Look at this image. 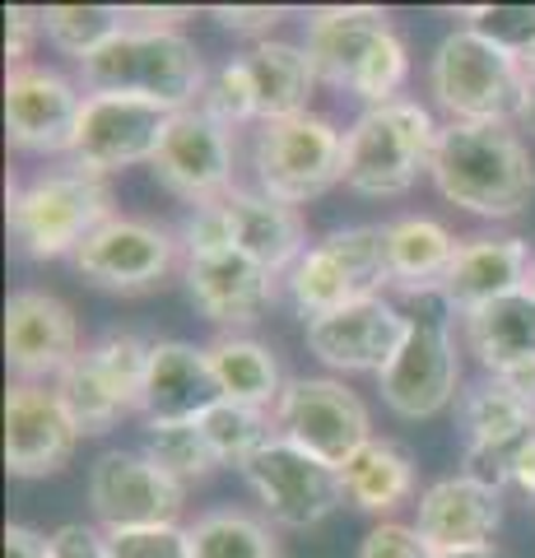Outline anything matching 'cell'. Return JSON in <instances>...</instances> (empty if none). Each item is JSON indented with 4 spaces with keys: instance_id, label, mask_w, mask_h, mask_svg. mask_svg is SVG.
Instances as JSON below:
<instances>
[{
    "instance_id": "ffe728a7",
    "label": "cell",
    "mask_w": 535,
    "mask_h": 558,
    "mask_svg": "<svg viewBox=\"0 0 535 558\" xmlns=\"http://www.w3.org/2000/svg\"><path fill=\"white\" fill-rule=\"evenodd\" d=\"M80 428L38 381H10L5 391V470L14 480H47L71 465Z\"/></svg>"
},
{
    "instance_id": "5b68a950",
    "label": "cell",
    "mask_w": 535,
    "mask_h": 558,
    "mask_svg": "<svg viewBox=\"0 0 535 558\" xmlns=\"http://www.w3.org/2000/svg\"><path fill=\"white\" fill-rule=\"evenodd\" d=\"M438 121L420 98L364 108L344 131V186L364 201H391L420 182L438 149Z\"/></svg>"
},
{
    "instance_id": "d6a6232c",
    "label": "cell",
    "mask_w": 535,
    "mask_h": 558,
    "mask_svg": "<svg viewBox=\"0 0 535 558\" xmlns=\"http://www.w3.org/2000/svg\"><path fill=\"white\" fill-rule=\"evenodd\" d=\"M200 428H205V442H210L215 461L229 465V470H247L275 438H280L270 410L238 405V400H219L210 414H200Z\"/></svg>"
},
{
    "instance_id": "60d3db41",
    "label": "cell",
    "mask_w": 535,
    "mask_h": 558,
    "mask_svg": "<svg viewBox=\"0 0 535 558\" xmlns=\"http://www.w3.org/2000/svg\"><path fill=\"white\" fill-rule=\"evenodd\" d=\"M354 558H434V549H428L424 535L405 526V521H377V526L358 539Z\"/></svg>"
},
{
    "instance_id": "2e32d148",
    "label": "cell",
    "mask_w": 535,
    "mask_h": 558,
    "mask_svg": "<svg viewBox=\"0 0 535 558\" xmlns=\"http://www.w3.org/2000/svg\"><path fill=\"white\" fill-rule=\"evenodd\" d=\"M84 98L80 84L71 75L51 65H14L5 75V131L10 145L24 154H47L71 159L75 135H80V117H84Z\"/></svg>"
},
{
    "instance_id": "f6af8a7d",
    "label": "cell",
    "mask_w": 535,
    "mask_h": 558,
    "mask_svg": "<svg viewBox=\"0 0 535 558\" xmlns=\"http://www.w3.org/2000/svg\"><path fill=\"white\" fill-rule=\"evenodd\" d=\"M5 558H57V554H51V535L10 521L5 526Z\"/></svg>"
},
{
    "instance_id": "7dc6e473",
    "label": "cell",
    "mask_w": 535,
    "mask_h": 558,
    "mask_svg": "<svg viewBox=\"0 0 535 558\" xmlns=\"http://www.w3.org/2000/svg\"><path fill=\"white\" fill-rule=\"evenodd\" d=\"M512 488L535 502V433L522 442V451H516V461H512Z\"/></svg>"
},
{
    "instance_id": "ee69618b",
    "label": "cell",
    "mask_w": 535,
    "mask_h": 558,
    "mask_svg": "<svg viewBox=\"0 0 535 558\" xmlns=\"http://www.w3.org/2000/svg\"><path fill=\"white\" fill-rule=\"evenodd\" d=\"M51 554L57 558H112L108 535L84 526V521H65V526L51 535Z\"/></svg>"
},
{
    "instance_id": "4dcf8cb0",
    "label": "cell",
    "mask_w": 535,
    "mask_h": 558,
    "mask_svg": "<svg viewBox=\"0 0 535 558\" xmlns=\"http://www.w3.org/2000/svg\"><path fill=\"white\" fill-rule=\"evenodd\" d=\"M192 558H280V539L266 517L243 508H210L192 526Z\"/></svg>"
},
{
    "instance_id": "6da1fadb",
    "label": "cell",
    "mask_w": 535,
    "mask_h": 558,
    "mask_svg": "<svg viewBox=\"0 0 535 558\" xmlns=\"http://www.w3.org/2000/svg\"><path fill=\"white\" fill-rule=\"evenodd\" d=\"M428 178L442 201L494 223L526 215L535 201V159L512 126L442 121Z\"/></svg>"
},
{
    "instance_id": "4fadbf2b",
    "label": "cell",
    "mask_w": 535,
    "mask_h": 558,
    "mask_svg": "<svg viewBox=\"0 0 535 558\" xmlns=\"http://www.w3.org/2000/svg\"><path fill=\"white\" fill-rule=\"evenodd\" d=\"M243 480H247L262 517L284 531H317L336 508H344L340 470L307 457L303 447H293L284 438H275L262 457L243 470Z\"/></svg>"
},
{
    "instance_id": "ac0fdd59",
    "label": "cell",
    "mask_w": 535,
    "mask_h": 558,
    "mask_svg": "<svg viewBox=\"0 0 535 558\" xmlns=\"http://www.w3.org/2000/svg\"><path fill=\"white\" fill-rule=\"evenodd\" d=\"M84 354L80 317L47 289H20L5 303V359L14 381L51 387Z\"/></svg>"
},
{
    "instance_id": "1f68e13d",
    "label": "cell",
    "mask_w": 535,
    "mask_h": 558,
    "mask_svg": "<svg viewBox=\"0 0 535 558\" xmlns=\"http://www.w3.org/2000/svg\"><path fill=\"white\" fill-rule=\"evenodd\" d=\"M51 391H57L71 424L80 428V438H102V433H112L131 414L126 400L112 391V381L98 373V363L89 354H80L71 368L51 381Z\"/></svg>"
},
{
    "instance_id": "44dd1931",
    "label": "cell",
    "mask_w": 535,
    "mask_h": 558,
    "mask_svg": "<svg viewBox=\"0 0 535 558\" xmlns=\"http://www.w3.org/2000/svg\"><path fill=\"white\" fill-rule=\"evenodd\" d=\"M182 284H186L192 307L205 322L223 326V336H238L252 322H262V312L275 303V275L262 270L238 247L215 252V256H186Z\"/></svg>"
},
{
    "instance_id": "7a4b0ae2",
    "label": "cell",
    "mask_w": 535,
    "mask_h": 558,
    "mask_svg": "<svg viewBox=\"0 0 535 558\" xmlns=\"http://www.w3.org/2000/svg\"><path fill=\"white\" fill-rule=\"evenodd\" d=\"M307 61L331 89L364 98L368 108L401 98L410 80V47L396 24L373 5H321L307 10Z\"/></svg>"
},
{
    "instance_id": "3957f363",
    "label": "cell",
    "mask_w": 535,
    "mask_h": 558,
    "mask_svg": "<svg viewBox=\"0 0 535 558\" xmlns=\"http://www.w3.org/2000/svg\"><path fill=\"white\" fill-rule=\"evenodd\" d=\"M112 215L108 178L84 172L71 159L33 172L28 182H10V238L28 260H71Z\"/></svg>"
},
{
    "instance_id": "83f0119b",
    "label": "cell",
    "mask_w": 535,
    "mask_h": 558,
    "mask_svg": "<svg viewBox=\"0 0 535 558\" xmlns=\"http://www.w3.org/2000/svg\"><path fill=\"white\" fill-rule=\"evenodd\" d=\"M340 488L350 508L382 521H391L396 508H405V502L424 494L414 457L396 438H373L368 447H358L340 470Z\"/></svg>"
},
{
    "instance_id": "f546056e",
    "label": "cell",
    "mask_w": 535,
    "mask_h": 558,
    "mask_svg": "<svg viewBox=\"0 0 535 558\" xmlns=\"http://www.w3.org/2000/svg\"><path fill=\"white\" fill-rule=\"evenodd\" d=\"M210 349V368L219 377V391L223 400H238V405H256V410H270L280 405V396H284V368H280V359H275V349L262 344V340H252V336H219L205 344Z\"/></svg>"
},
{
    "instance_id": "8992f818",
    "label": "cell",
    "mask_w": 535,
    "mask_h": 558,
    "mask_svg": "<svg viewBox=\"0 0 535 558\" xmlns=\"http://www.w3.org/2000/svg\"><path fill=\"white\" fill-rule=\"evenodd\" d=\"M526 89V61L498 47L475 28H452L428 57V98L447 121H479V126H516Z\"/></svg>"
},
{
    "instance_id": "74e56055",
    "label": "cell",
    "mask_w": 535,
    "mask_h": 558,
    "mask_svg": "<svg viewBox=\"0 0 535 558\" xmlns=\"http://www.w3.org/2000/svg\"><path fill=\"white\" fill-rule=\"evenodd\" d=\"M457 14L465 20V28L485 33V38L516 51V57H526L535 47V5H465Z\"/></svg>"
},
{
    "instance_id": "d6986e66",
    "label": "cell",
    "mask_w": 535,
    "mask_h": 558,
    "mask_svg": "<svg viewBox=\"0 0 535 558\" xmlns=\"http://www.w3.org/2000/svg\"><path fill=\"white\" fill-rule=\"evenodd\" d=\"M405 330H410V312H401L391 299H364L307 322L303 340H307V354H317L331 373L382 377V368L405 340Z\"/></svg>"
},
{
    "instance_id": "e0dca14e",
    "label": "cell",
    "mask_w": 535,
    "mask_h": 558,
    "mask_svg": "<svg viewBox=\"0 0 535 558\" xmlns=\"http://www.w3.org/2000/svg\"><path fill=\"white\" fill-rule=\"evenodd\" d=\"M233 159H238L233 131L219 126L215 117H205L200 108H186V112H172L168 135L149 168L168 196H178L196 209V205L223 201L238 186Z\"/></svg>"
},
{
    "instance_id": "5bb4252c",
    "label": "cell",
    "mask_w": 535,
    "mask_h": 558,
    "mask_svg": "<svg viewBox=\"0 0 535 558\" xmlns=\"http://www.w3.org/2000/svg\"><path fill=\"white\" fill-rule=\"evenodd\" d=\"M84 494H89V512L102 531L163 526V521H178L186 508V484L159 470L145 451H126V447L102 451L89 465Z\"/></svg>"
},
{
    "instance_id": "8fae6325",
    "label": "cell",
    "mask_w": 535,
    "mask_h": 558,
    "mask_svg": "<svg viewBox=\"0 0 535 558\" xmlns=\"http://www.w3.org/2000/svg\"><path fill=\"white\" fill-rule=\"evenodd\" d=\"M182 238L141 215H112L98 233L84 238L71 256L80 279L108 293H145L159 289L168 275H182Z\"/></svg>"
},
{
    "instance_id": "d4e9b609",
    "label": "cell",
    "mask_w": 535,
    "mask_h": 558,
    "mask_svg": "<svg viewBox=\"0 0 535 558\" xmlns=\"http://www.w3.org/2000/svg\"><path fill=\"white\" fill-rule=\"evenodd\" d=\"M223 209H229V223H233V247L252 256L275 279H289V270L307 252V229H303L299 209L270 201L256 186H233L223 196Z\"/></svg>"
},
{
    "instance_id": "f35d334b",
    "label": "cell",
    "mask_w": 535,
    "mask_h": 558,
    "mask_svg": "<svg viewBox=\"0 0 535 558\" xmlns=\"http://www.w3.org/2000/svg\"><path fill=\"white\" fill-rule=\"evenodd\" d=\"M112 558H192V535L182 521L163 526H135V531H102Z\"/></svg>"
},
{
    "instance_id": "e575fe53",
    "label": "cell",
    "mask_w": 535,
    "mask_h": 558,
    "mask_svg": "<svg viewBox=\"0 0 535 558\" xmlns=\"http://www.w3.org/2000/svg\"><path fill=\"white\" fill-rule=\"evenodd\" d=\"M84 354L98 363V373L108 377L112 391L126 400V410H141L145 377H149V359H154V340H145L141 330L112 326V330H102L94 344H84Z\"/></svg>"
},
{
    "instance_id": "9c48e42d",
    "label": "cell",
    "mask_w": 535,
    "mask_h": 558,
    "mask_svg": "<svg viewBox=\"0 0 535 558\" xmlns=\"http://www.w3.org/2000/svg\"><path fill=\"white\" fill-rule=\"evenodd\" d=\"M252 172L256 191L299 209L344 182V131L321 112L266 121L252 140Z\"/></svg>"
},
{
    "instance_id": "f907efd6",
    "label": "cell",
    "mask_w": 535,
    "mask_h": 558,
    "mask_svg": "<svg viewBox=\"0 0 535 558\" xmlns=\"http://www.w3.org/2000/svg\"><path fill=\"white\" fill-rule=\"evenodd\" d=\"M522 61H526V70H535V47L526 51V57H522Z\"/></svg>"
},
{
    "instance_id": "277c9868",
    "label": "cell",
    "mask_w": 535,
    "mask_h": 558,
    "mask_svg": "<svg viewBox=\"0 0 535 558\" xmlns=\"http://www.w3.org/2000/svg\"><path fill=\"white\" fill-rule=\"evenodd\" d=\"M210 80V65L200 61L196 43L182 28H135L80 61V84L89 94H131L149 98L168 112H186L200 102V89Z\"/></svg>"
},
{
    "instance_id": "bcb514c9",
    "label": "cell",
    "mask_w": 535,
    "mask_h": 558,
    "mask_svg": "<svg viewBox=\"0 0 535 558\" xmlns=\"http://www.w3.org/2000/svg\"><path fill=\"white\" fill-rule=\"evenodd\" d=\"M196 10H178V5H126V24L135 28H178L186 24Z\"/></svg>"
},
{
    "instance_id": "816d5d0a",
    "label": "cell",
    "mask_w": 535,
    "mask_h": 558,
    "mask_svg": "<svg viewBox=\"0 0 535 558\" xmlns=\"http://www.w3.org/2000/svg\"><path fill=\"white\" fill-rule=\"evenodd\" d=\"M531 293H535V270H531Z\"/></svg>"
},
{
    "instance_id": "30bf717a",
    "label": "cell",
    "mask_w": 535,
    "mask_h": 558,
    "mask_svg": "<svg viewBox=\"0 0 535 558\" xmlns=\"http://www.w3.org/2000/svg\"><path fill=\"white\" fill-rule=\"evenodd\" d=\"M275 433L331 470H344L358 447L377 438L368 405L336 377H289L275 405Z\"/></svg>"
},
{
    "instance_id": "8d00e7d4",
    "label": "cell",
    "mask_w": 535,
    "mask_h": 558,
    "mask_svg": "<svg viewBox=\"0 0 535 558\" xmlns=\"http://www.w3.org/2000/svg\"><path fill=\"white\" fill-rule=\"evenodd\" d=\"M196 108L205 117H215L219 126H229V131L252 126L256 121V94H252V75H247L243 57H229V61H219L210 70V80H205Z\"/></svg>"
},
{
    "instance_id": "836d02e7",
    "label": "cell",
    "mask_w": 535,
    "mask_h": 558,
    "mask_svg": "<svg viewBox=\"0 0 535 558\" xmlns=\"http://www.w3.org/2000/svg\"><path fill=\"white\" fill-rule=\"evenodd\" d=\"M117 33H126V5H47L42 10V38L61 57H75V65L102 51Z\"/></svg>"
},
{
    "instance_id": "9a60e30c",
    "label": "cell",
    "mask_w": 535,
    "mask_h": 558,
    "mask_svg": "<svg viewBox=\"0 0 535 558\" xmlns=\"http://www.w3.org/2000/svg\"><path fill=\"white\" fill-rule=\"evenodd\" d=\"M168 121L172 112L149 98L89 94L71 163H80L84 172H98V178H112V172H126L135 163H154V154H159L168 135Z\"/></svg>"
},
{
    "instance_id": "ab89813d",
    "label": "cell",
    "mask_w": 535,
    "mask_h": 558,
    "mask_svg": "<svg viewBox=\"0 0 535 558\" xmlns=\"http://www.w3.org/2000/svg\"><path fill=\"white\" fill-rule=\"evenodd\" d=\"M182 256H215V252H229L233 247V223H229V209L223 201L215 205H196L192 215L182 219Z\"/></svg>"
},
{
    "instance_id": "c3c4849f",
    "label": "cell",
    "mask_w": 535,
    "mask_h": 558,
    "mask_svg": "<svg viewBox=\"0 0 535 558\" xmlns=\"http://www.w3.org/2000/svg\"><path fill=\"white\" fill-rule=\"evenodd\" d=\"M516 126L535 135V70H526V89H522V108H516Z\"/></svg>"
},
{
    "instance_id": "484cf974",
    "label": "cell",
    "mask_w": 535,
    "mask_h": 558,
    "mask_svg": "<svg viewBox=\"0 0 535 558\" xmlns=\"http://www.w3.org/2000/svg\"><path fill=\"white\" fill-rule=\"evenodd\" d=\"M461 344L465 354L485 368V377H512L535 368V293L531 284L503 293L471 317H461Z\"/></svg>"
},
{
    "instance_id": "52a82bcc",
    "label": "cell",
    "mask_w": 535,
    "mask_h": 558,
    "mask_svg": "<svg viewBox=\"0 0 535 558\" xmlns=\"http://www.w3.org/2000/svg\"><path fill=\"white\" fill-rule=\"evenodd\" d=\"M293 312L307 322L340 312L364 299H387L391 266H387V223H350L326 233L303 252V260L284 279Z\"/></svg>"
},
{
    "instance_id": "ba28073f",
    "label": "cell",
    "mask_w": 535,
    "mask_h": 558,
    "mask_svg": "<svg viewBox=\"0 0 535 558\" xmlns=\"http://www.w3.org/2000/svg\"><path fill=\"white\" fill-rule=\"evenodd\" d=\"M382 405L396 418H438L461 400V349L452 336V312L438 299H424L410 312V330L396 359L377 377Z\"/></svg>"
},
{
    "instance_id": "7402d4cb",
    "label": "cell",
    "mask_w": 535,
    "mask_h": 558,
    "mask_svg": "<svg viewBox=\"0 0 535 558\" xmlns=\"http://www.w3.org/2000/svg\"><path fill=\"white\" fill-rule=\"evenodd\" d=\"M498 526H503V488H489L461 470L434 480L414 502V531L434 554L494 545Z\"/></svg>"
},
{
    "instance_id": "f1b7e54d",
    "label": "cell",
    "mask_w": 535,
    "mask_h": 558,
    "mask_svg": "<svg viewBox=\"0 0 535 558\" xmlns=\"http://www.w3.org/2000/svg\"><path fill=\"white\" fill-rule=\"evenodd\" d=\"M243 65L252 75V94H256V126L313 112L307 102H313V89L321 80H317V70L299 43H284V38L252 43L243 51Z\"/></svg>"
},
{
    "instance_id": "4316f807",
    "label": "cell",
    "mask_w": 535,
    "mask_h": 558,
    "mask_svg": "<svg viewBox=\"0 0 535 558\" xmlns=\"http://www.w3.org/2000/svg\"><path fill=\"white\" fill-rule=\"evenodd\" d=\"M461 238L447 223L428 215H401L387 223V266H391V289L410 303L438 299L447 270L457 260Z\"/></svg>"
},
{
    "instance_id": "681fc988",
    "label": "cell",
    "mask_w": 535,
    "mask_h": 558,
    "mask_svg": "<svg viewBox=\"0 0 535 558\" xmlns=\"http://www.w3.org/2000/svg\"><path fill=\"white\" fill-rule=\"evenodd\" d=\"M434 558H503L494 545H479V549H452V554H434Z\"/></svg>"
},
{
    "instance_id": "b9f144b4",
    "label": "cell",
    "mask_w": 535,
    "mask_h": 558,
    "mask_svg": "<svg viewBox=\"0 0 535 558\" xmlns=\"http://www.w3.org/2000/svg\"><path fill=\"white\" fill-rule=\"evenodd\" d=\"M284 5H215L210 10V20L219 28H229L238 33V38H252V43H266L270 38V28L284 20Z\"/></svg>"
},
{
    "instance_id": "d590c367",
    "label": "cell",
    "mask_w": 535,
    "mask_h": 558,
    "mask_svg": "<svg viewBox=\"0 0 535 558\" xmlns=\"http://www.w3.org/2000/svg\"><path fill=\"white\" fill-rule=\"evenodd\" d=\"M145 457L159 470H168L178 484H196V480L219 470L210 442H205L200 418H192V424H149L145 428Z\"/></svg>"
},
{
    "instance_id": "7c38bea8",
    "label": "cell",
    "mask_w": 535,
    "mask_h": 558,
    "mask_svg": "<svg viewBox=\"0 0 535 558\" xmlns=\"http://www.w3.org/2000/svg\"><path fill=\"white\" fill-rule=\"evenodd\" d=\"M461 475L489 488L512 484V461L535 433V400L512 391L503 377H479L457 400Z\"/></svg>"
},
{
    "instance_id": "cb8c5ba5",
    "label": "cell",
    "mask_w": 535,
    "mask_h": 558,
    "mask_svg": "<svg viewBox=\"0 0 535 558\" xmlns=\"http://www.w3.org/2000/svg\"><path fill=\"white\" fill-rule=\"evenodd\" d=\"M223 400L219 377L210 368V349L186 340H154L141 414L149 424H192Z\"/></svg>"
},
{
    "instance_id": "603a6c76",
    "label": "cell",
    "mask_w": 535,
    "mask_h": 558,
    "mask_svg": "<svg viewBox=\"0 0 535 558\" xmlns=\"http://www.w3.org/2000/svg\"><path fill=\"white\" fill-rule=\"evenodd\" d=\"M531 242L516 238V233H503V238H461L457 247V260L447 270L442 289H438V303L452 312V317H471L475 307H485L503 293H516L531 284Z\"/></svg>"
},
{
    "instance_id": "7bdbcfd3",
    "label": "cell",
    "mask_w": 535,
    "mask_h": 558,
    "mask_svg": "<svg viewBox=\"0 0 535 558\" xmlns=\"http://www.w3.org/2000/svg\"><path fill=\"white\" fill-rule=\"evenodd\" d=\"M42 33V10H28V5H10L5 10V61L14 65H28V51L33 38Z\"/></svg>"
}]
</instances>
